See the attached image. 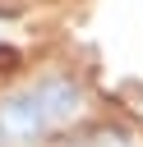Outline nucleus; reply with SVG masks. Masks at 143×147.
<instances>
[{
	"mask_svg": "<svg viewBox=\"0 0 143 147\" xmlns=\"http://www.w3.org/2000/svg\"><path fill=\"white\" fill-rule=\"evenodd\" d=\"M83 115V92L65 74H42L14 92L0 96V142L5 147H32L65 124Z\"/></svg>",
	"mask_w": 143,
	"mask_h": 147,
	"instance_id": "obj_1",
	"label": "nucleus"
},
{
	"mask_svg": "<svg viewBox=\"0 0 143 147\" xmlns=\"http://www.w3.org/2000/svg\"><path fill=\"white\" fill-rule=\"evenodd\" d=\"M97 147H129V142H125V138H101Z\"/></svg>",
	"mask_w": 143,
	"mask_h": 147,
	"instance_id": "obj_2",
	"label": "nucleus"
}]
</instances>
